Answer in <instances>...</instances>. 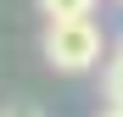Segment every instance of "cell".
Here are the masks:
<instances>
[{
	"instance_id": "obj_1",
	"label": "cell",
	"mask_w": 123,
	"mask_h": 117,
	"mask_svg": "<svg viewBox=\"0 0 123 117\" xmlns=\"http://www.w3.org/2000/svg\"><path fill=\"white\" fill-rule=\"evenodd\" d=\"M39 50L56 72H90L106 61V33H101L95 17H50Z\"/></svg>"
},
{
	"instance_id": "obj_3",
	"label": "cell",
	"mask_w": 123,
	"mask_h": 117,
	"mask_svg": "<svg viewBox=\"0 0 123 117\" xmlns=\"http://www.w3.org/2000/svg\"><path fill=\"white\" fill-rule=\"evenodd\" d=\"M34 6L45 11V22H50V17H90L95 0H34Z\"/></svg>"
},
{
	"instance_id": "obj_4",
	"label": "cell",
	"mask_w": 123,
	"mask_h": 117,
	"mask_svg": "<svg viewBox=\"0 0 123 117\" xmlns=\"http://www.w3.org/2000/svg\"><path fill=\"white\" fill-rule=\"evenodd\" d=\"M0 117H45L39 106H11V111H0Z\"/></svg>"
},
{
	"instance_id": "obj_2",
	"label": "cell",
	"mask_w": 123,
	"mask_h": 117,
	"mask_svg": "<svg viewBox=\"0 0 123 117\" xmlns=\"http://www.w3.org/2000/svg\"><path fill=\"white\" fill-rule=\"evenodd\" d=\"M106 100H112V106H123V39H117L112 56H106Z\"/></svg>"
},
{
	"instance_id": "obj_5",
	"label": "cell",
	"mask_w": 123,
	"mask_h": 117,
	"mask_svg": "<svg viewBox=\"0 0 123 117\" xmlns=\"http://www.w3.org/2000/svg\"><path fill=\"white\" fill-rule=\"evenodd\" d=\"M101 117H123V106H106V111H101Z\"/></svg>"
}]
</instances>
